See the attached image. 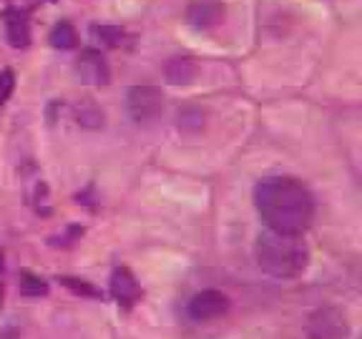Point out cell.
Segmentation results:
<instances>
[{
    "label": "cell",
    "instance_id": "6da1fadb",
    "mask_svg": "<svg viewBox=\"0 0 362 339\" xmlns=\"http://www.w3.org/2000/svg\"><path fill=\"white\" fill-rule=\"evenodd\" d=\"M255 206L272 232L300 237L315 219V198L289 176H267L255 186Z\"/></svg>",
    "mask_w": 362,
    "mask_h": 339
},
{
    "label": "cell",
    "instance_id": "7a4b0ae2",
    "mask_svg": "<svg viewBox=\"0 0 362 339\" xmlns=\"http://www.w3.org/2000/svg\"><path fill=\"white\" fill-rule=\"evenodd\" d=\"M255 256L262 271L277 279H292L302 274L310 261V251L300 242L297 234H279V232H262L255 244Z\"/></svg>",
    "mask_w": 362,
    "mask_h": 339
},
{
    "label": "cell",
    "instance_id": "3957f363",
    "mask_svg": "<svg viewBox=\"0 0 362 339\" xmlns=\"http://www.w3.org/2000/svg\"><path fill=\"white\" fill-rule=\"evenodd\" d=\"M126 111L136 124L153 121L164 111V93L156 85H134L126 93Z\"/></svg>",
    "mask_w": 362,
    "mask_h": 339
},
{
    "label": "cell",
    "instance_id": "277c9868",
    "mask_svg": "<svg viewBox=\"0 0 362 339\" xmlns=\"http://www.w3.org/2000/svg\"><path fill=\"white\" fill-rule=\"evenodd\" d=\"M307 337L310 339H347L350 337V322L334 307L317 309L307 322Z\"/></svg>",
    "mask_w": 362,
    "mask_h": 339
},
{
    "label": "cell",
    "instance_id": "5b68a950",
    "mask_svg": "<svg viewBox=\"0 0 362 339\" xmlns=\"http://www.w3.org/2000/svg\"><path fill=\"white\" fill-rule=\"evenodd\" d=\"M229 309V297L219 289H204V292L194 294L192 302H189L187 311L194 322H211V319H219L221 314H226Z\"/></svg>",
    "mask_w": 362,
    "mask_h": 339
},
{
    "label": "cell",
    "instance_id": "8992f818",
    "mask_svg": "<svg viewBox=\"0 0 362 339\" xmlns=\"http://www.w3.org/2000/svg\"><path fill=\"white\" fill-rule=\"evenodd\" d=\"M76 73L81 76V81L93 85H106L111 78V71H108L106 61L98 51H83L76 63Z\"/></svg>",
    "mask_w": 362,
    "mask_h": 339
},
{
    "label": "cell",
    "instance_id": "52a82bcc",
    "mask_svg": "<svg viewBox=\"0 0 362 339\" xmlns=\"http://www.w3.org/2000/svg\"><path fill=\"white\" fill-rule=\"evenodd\" d=\"M111 294L116 297V302L124 307H134L136 302L141 299V287L136 282V277L131 274L126 266L113 269L111 274Z\"/></svg>",
    "mask_w": 362,
    "mask_h": 339
},
{
    "label": "cell",
    "instance_id": "ba28073f",
    "mask_svg": "<svg viewBox=\"0 0 362 339\" xmlns=\"http://www.w3.org/2000/svg\"><path fill=\"white\" fill-rule=\"evenodd\" d=\"M221 18H224V8L219 0H197L187 11V20L194 28H214Z\"/></svg>",
    "mask_w": 362,
    "mask_h": 339
},
{
    "label": "cell",
    "instance_id": "9c48e42d",
    "mask_svg": "<svg viewBox=\"0 0 362 339\" xmlns=\"http://www.w3.org/2000/svg\"><path fill=\"white\" fill-rule=\"evenodd\" d=\"M164 73H166V81H169V83L187 85V83H192V81L197 78L199 68H197V63H194V58L179 56V58H171V61L166 63Z\"/></svg>",
    "mask_w": 362,
    "mask_h": 339
},
{
    "label": "cell",
    "instance_id": "30bf717a",
    "mask_svg": "<svg viewBox=\"0 0 362 339\" xmlns=\"http://www.w3.org/2000/svg\"><path fill=\"white\" fill-rule=\"evenodd\" d=\"M6 35H8V43L13 48H25L30 43V28H28V20L23 16H8L6 20Z\"/></svg>",
    "mask_w": 362,
    "mask_h": 339
},
{
    "label": "cell",
    "instance_id": "8fae6325",
    "mask_svg": "<svg viewBox=\"0 0 362 339\" xmlns=\"http://www.w3.org/2000/svg\"><path fill=\"white\" fill-rule=\"evenodd\" d=\"M76 113V124L81 126V129H101L103 126V111L96 106L93 101H81L78 106L74 108Z\"/></svg>",
    "mask_w": 362,
    "mask_h": 339
},
{
    "label": "cell",
    "instance_id": "7c38bea8",
    "mask_svg": "<svg viewBox=\"0 0 362 339\" xmlns=\"http://www.w3.org/2000/svg\"><path fill=\"white\" fill-rule=\"evenodd\" d=\"M51 45L53 48H61V51H71L76 45V40H78V33H76V28L71 25L68 20H61L56 25V28L51 30Z\"/></svg>",
    "mask_w": 362,
    "mask_h": 339
},
{
    "label": "cell",
    "instance_id": "4fadbf2b",
    "mask_svg": "<svg viewBox=\"0 0 362 339\" xmlns=\"http://www.w3.org/2000/svg\"><path fill=\"white\" fill-rule=\"evenodd\" d=\"M18 289H21L23 297H45V294H48V284H45L40 277H35V274H28V271H23L21 274Z\"/></svg>",
    "mask_w": 362,
    "mask_h": 339
},
{
    "label": "cell",
    "instance_id": "5bb4252c",
    "mask_svg": "<svg viewBox=\"0 0 362 339\" xmlns=\"http://www.w3.org/2000/svg\"><path fill=\"white\" fill-rule=\"evenodd\" d=\"M90 33H93V38L96 40H101L103 45H108V48L124 43V30L116 28V25H93Z\"/></svg>",
    "mask_w": 362,
    "mask_h": 339
},
{
    "label": "cell",
    "instance_id": "9a60e30c",
    "mask_svg": "<svg viewBox=\"0 0 362 339\" xmlns=\"http://www.w3.org/2000/svg\"><path fill=\"white\" fill-rule=\"evenodd\" d=\"M176 121H179L181 131H199L204 126V111L202 108H181Z\"/></svg>",
    "mask_w": 362,
    "mask_h": 339
},
{
    "label": "cell",
    "instance_id": "2e32d148",
    "mask_svg": "<svg viewBox=\"0 0 362 339\" xmlns=\"http://www.w3.org/2000/svg\"><path fill=\"white\" fill-rule=\"evenodd\" d=\"M58 282L63 284L66 289H71L74 294H81V297H90V299H96V297H101V292H98L93 284H88L86 279H74V277H61Z\"/></svg>",
    "mask_w": 362,
    "mask_h": 339
},
{
    "label": "cell",
    "instance_id": "e0dca14e",
    "mask_svg": "<svg viewBox=\"0 0 362 339\" xmlns=\"http://www.w3.org/2000/svg\"><path fill=\"white\" fill-rule=\"evenodd\" d=\"M13 90H16V73L6 68L0 73V103H6L13 96Z\"/></svg>",
    "mask_w": 362,
    "mask_h": 339
},
{
    "label": "cell",
    "instance_id": "ac0fdd59",
    "mask_svg": "<svg viewBox=\"0 0 362 339\" xmlns=\"http://www.w3.org/2000/svg\"><path fill=\"white\" fill-rule=\"evenodd\" d=\"M3 297H6V292H3V284H0V307H3Z\"/></svg>",
    "mask_w": 362,
    "mask_h": 339
}]
</instances>
